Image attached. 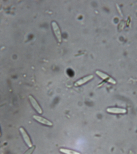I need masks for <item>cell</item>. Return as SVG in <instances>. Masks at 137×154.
<instances>
[{"label":"cell","instance_id":"1","mask_svg":"<svg viewBox=\"0 0 137 154\" xmlns=\"http://www.w3.org/2000/svg\"><path fill=\"white\" fill-rule=\"evenodd\" d=\"M52 26L54 33H55V36L57 38L58 42H61V40H62L61 34L59 26L57 25V23L55 22H52Z\"/></svg>","mask_w":137,"mask_h":154},{"label":"cell","instance_id":"2","mask_svg":"<svg viewBox=\"0 0 137 154\" xmlns=\"http://www.w3.org/2000/svg\"><path fill=\"white\" fill-rule=\"evenodd\" d=\"M96 73L101 78H102L104 80H105L106 81H107L108 82H109V83H112V84H116V81L110 77L109 75H107L105 73H103V72H101L99 71H97Z\"/></svg>","mask_w":137,"mask_h":154},{"label":"cell","instance_id":"3","mask_svg":"<svg viewBox=\"0 0 137 154\" xmlns=\"http://www.w3.org/2000/svg\"><path fill=\"white\" fill-rule=\"evenodd\" d=\"M29 98L32 106L34 107V108L35 109V110L37 111L39 114H42L43 111H42V109L39 106V104H38L37 101L35 100V98L31 95H29Z\"/></svg>","mask_w":137,"mask_h":154},{"label":"cell","instance_id":"4","mask_svg":"<svg viewBox=\"0 0 137 154\" xmlns=\"http://www.w3.org/2000/svg\"><path fill=\"white\" fill-rule=\"evenodd\" d=\"M19 130L20 132H21V133L22 136H23L24 141L26 142V144H27V145L30 147H32V142H31V140H30V137L28 136L26 130H24V129L22 127L20 128Z\"/></svg>","mask_w":137,"mask_h":154},{"label":"cell","instance_id":"5","mask_svg":"<svg viewBox=\"0 0 137 154\" xmlns=\"http://www.w3.org/2000/svg\"><path fill=\"white\" fill-rule=\"evenodd\" d=\"M33 118L34 119L37 120L38 122L41 123L42 124L46 125L49 126H52L53 125V123L47 119L42 117L41 116H38L34 115L33 116Z\"/></svg>","mask_w":137,"mask_h":154},{"label":"cell","instance_id":"6","mask_svg":"<svg viewBox=\"0 0 137 154\" xmlns=\"http://www.w3.org/2000/svg\"><path fill=\"white\" fill-rule=\"evenodd\" d=\"M107 111L110 113L124 114L126 112V110L124 109L117 108H109L107 109Z\"/></svg>","mask_w":137,"mask_h":154},{"label":"cell","instance_id":"7","mask_svg":"<svg viewBox=\"0 0 137 154\" xmlns=\"http://www.w3.org/2000/svg\"><path fill=\"white\" fill-rule=\"evenodd\" d=\"M93 77V75H89L82 78V79H79V80L75 83V86L77 87V86L82 85L83 84H84L85 83H86L87 81H89L91 79H92Z\"/></svg>","mask_w":137,"mask_h":154},{"label":"cell","instance_id":"8","mask_svg":"<svg viewBox=\"0 0 137 154\" xmlns=\"http://www.w3.org/2000/svg\"><path fill=\"white\" fill-rule=\"evenodd\" d=\"M59 151L65 154H81L80 153L71 150L67 149H60Z\"/></svg>","mask_w":137,"mask_h":154},{"label":"cell","instance_id":"9","mask_svg":"<svg viewBox=\"0 0 137 154\" xmlns=\"http://www.w3.org/2000/svg\"><path fill=\"white\" fill-rule=\"evenodd\" d=\"M35 149V146L32 147L31 148V149H30L29 150H28L24 154H32V153L34 152Z\"/></svg>","mask_w":137,"mask_h":154},{"label":"cell","instance_id":"10","mask_svg":"<svg viewBox=\"0 0 137 154\" xmlns=\"http://www.w3.org/2000/svg\"><path fill=\"white\" fill-rule=\"evenodd\" d=\"M1 132H0V136H1Z\"/></svg>","mask_w":137,"mask_h":154}]
</instances>
